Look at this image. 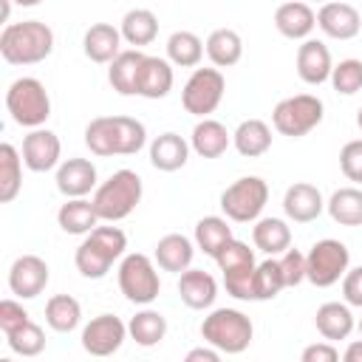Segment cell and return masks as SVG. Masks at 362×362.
I'll return each instance as SVG.
<instances>
[{"mask_svg": "<svg viewBox=\"0 0 362 362\" xmlns=\"http://www.w3.org/2000/svg\"><path fill=\"white\" fill-rule=\"evenodd\" d=\"M147 54L127 48L107 65V82L119 96H139V71Z\"/></svg>", "mask_w": 362, "mask_h": 362, "instance_id": "obj_23", "label": "cell"}, {"mask_svg": "<svg viewBox=\"0 0 362 362\" xmlns=\"http://www.w3.org/2000/svg\"><path fill=\"white\" fill-rule=\"evenodd\" d=\"M300 362H339V351L334 342H311L303 348Z\"/></svg>", "mask_w": 362, "mask_h": 362, "instance_id": "obj_49", "label": "cell"}, {"mask_svg": "<svg viewBox=\"0 0 362 362\" xmlns=\"http://www.w3.org/2000/svg\"><path fill=\"white\" fill-rule=\"evenodd\" d=\"M6 342H8V348H11L14 354H20V356H37V354H42V348H45V331H42L37 322H28V325L17 328L14 334H8Z\"/></svg>", "mask_w": 362, "mask_h": 362, "instance_id": "obj_43", "label": "cell"}, {"mask_svg": "<svg viewBox=\"0 0 362 362\" xmlns=\"http://www.w3.org/2000/svg\"><path fill=\"white\" fill-rule=\"evenodd\" d=\"M119 31H122V40L139 51L141 45H150L158 37V17L150 8H130L122 17Z\"/></svg>", "mask_w": 362, "mask_h": 362, "instance_id": "obj_31", "label": "cell"}, {"mask_svg": "<svg viewBox=\"0 0 362 362\" xmlns=\"http://www.w3.org/2000/svg\"><path fill=\"white\" fill-rule=\"evenodd\" d=\"M331 221L339 226H362V187H339L325 201Z\"/></svg>", "mask_w": 362, "mask_h": 362, "instance_id": "obj_32", "label": "cell"}, {"mask_svg": "<svg viewBox=\"0 0 362 362\" xmlns=\"http://www.w3.org/2000/svg\"><path fill=\"white\" fill-rule=\"evenodd\" d=\"M328 82H331L334 90L342 93V96L359 93V90H362V59H354V57H351V59H339V62L334 65Z\"/></svg>", "mask_w": 362, "mask_h": 362, "instance_id": "obj_41", "label": "cell"}, {"mask_svg": "<svg viewBox=\"0 0 362 362\" xmlns=\"http://www.w3.org/2000/svg\"><path fill=\"white\" fill-rule=\"evenodd\" d=\"M23 189V156L14 144H0V201L11 204Z\"/></svg>", "mask_w": 362, "mask_h": 362, "instance_id": "obj_34", "label": "cell"}, {"mask_svg": "<svg viewBox=\"0 0 362 362\" xmlns=\"http://www.w3.org/2000/svg\"><path fill=\"white\" fill-rule=\"evenodd\" d=\"M82 51L90 62L110 65L122 54V31L110 23H93L82 37Z\"/></svg>", "mask_w": 362, "mask_h": 362, "instance_id": "obj_21", "label": "cell"}, {"mask_svg": "<svg viewBox=\"0 0 362 362\" xmlns=\"http://www.w3.org/2000/svg\"><path fill=\"white\" fill-rule=\"evenodd\" d=\"M51 277L48 263L40 255H20L8 269V288L20 300H31L45 291Z\"/></svg>", "mask_w": 362, "mask_h": 362, "instance_id": "obj_13", "label": "cell"}, {"mask_svg": "<svg viewBox=\"0 0 362 362\" xmlns=\"http://www.w3.org/2000/svg\"><path fill=\"white\" fill-rule=\"evenodd\" d=\"M339 170L354 187H362V139H351L339 150Z\"/></svg>", "mask_w": 362, "mask_h": 362, "instance_id": "obj_44", "label": "cell"}, {"mask_svg": "<svg viewBox=\"0 0 362 362\" xmlns=\"http://www.w3.org/2000/svg\"><path fill=\"white\" fill-rule=\"evenodd\" d=\"M116 277H119V291L136 305H150L161 291L158 266H156L153 257H147L141 252L124 255L122 263H119Z\"/></svg>", "mask_w": 362, "mask_h": 362, "instance_id": "obj_8", "label": "cell"}, {"mask_svg": "<svg viewBox=\"0 0 362 362\" xmlns=\"http://www.w3.org/2000/svg\"><path fill=\"white\" fill-rule=\"evenodd\" d=\"M175 74L170 59L164 57H144L141 71H139V96L144 99H164L173 90Z\"/></svg>", "mask_w": 362, "mask_h": 362, "instance_id": "obj_25", "label": "cell"}, {"mask_svg": "<svg viewBox=\"0 0 362 362\" xmlns=\"http://www.w3.org/2000/svg\"><path fill=\"white\" fill-rule=\"evenodd\" d=\"M57 223L68 235H90L99 226V215L93 209V201H88V198H68L59 206V212H57Z\"/></svg>", "mask_w": 362, "mask_h": 362, "instance_id": "obj_30", "label": "cell"}, {"mask_svg": "<svg viewBox=\"0 0 362 362\" xmlns=\"http://www.w3.org/2000/svg\"><path fill=\"white\" fill-rule=\"evenodd\" d=\"M54 51V31L42 20L6 23L0 31V57L8 65H37Z\"/></svg>", "mask_w": 362, "mask_h": 362, "instance_id": "obj_1", "label": "cell"}, {"mask_svg": "<svg viewBox=\"0 0 362 362\" xmlns=\"http://www.w3.org/2000/svg\"><path fill=\"white\" fill-rule=\"evenodd\" d=\"M127 334H130V339H133L136 345L153 348V345H158V342L167 337V320H164V314L156 311V308H141V311H136V314L130 317Z\"/></svg>", "mask_w": 362, "mask_h": 362, "instance_id": "obj_33", "label": "cell"}, {"mask_svg": "<svg viewBox=\"0 0 362 362\" xmlns=\"http://www.w3.org/2000/svg\"><path fill=\"white\" fill-rule=\"evenodd\" d=\"M85 147L93 156H116V124L113 116H96L85 124Z\"/></svg>", "mask_w": 362, "mask_h": 362, "instance_id": "obj_38", "label": "cell"}, {"mask_svg": "<svg viewBox=\"0 0 362 362\" xmlns=\"http://www.w3.org/2000/svg\"><path fill=\"white\" fill-rule=\"evenodd\" d=\"M113 124H116V156H136L147 144L144 122L133 116H113Z\"/></svg>", "mask_w": 362, "mask_h": 362, "instance_id": "obj_39", "label": "cell"}, {"mask_svg": "<svg viewBox=\"0 0 362 362\" xmlns=\"http://www.w3.org/2000/svg\"><path fill=\"white\" fill-rule=\"evenodd\" d=\"M269 201V184L260 175H243L232 181L221 192V209L226 221L235 223H252L260 221V212Z\"/></svg>", "mask_w": 362, "mask_h": 362, "instance_id": "obj_7", "label": "cell"}, {"mask_svg": "<svg viewBox=\"0 0 362 362\" xmlns=\"http://www.w3.org/2000/svg\"><path fill=\"white\" fill-rule=\"evenodd\" d=\"M317 25V11L308 3L291 0V3H280L274 8V28L286 37V40H311V31Z\"/></svg>", "mask_w": 362, "mask_h": 362, "instance_id": "obj_18", "label": "cell"}, {"mask_svg": "<svg viewBox=\"0 0 362 362\" xmlns=\"http://www.w3.org/2000/svg\"><path fill=\"white\" fill-rule=\"evenodd\" d=\"M201 337L221 354H243L252 345L255 325L238 308H212L201 322Z\"/></svg>", "mask_w": 362, "mask_h": 362, "instance_id": "obj_4", "label": "cell"}, {"mask_svg": "<svg viewBox=\"0 0 362 362\" xmlns=\"http://www.w3.org/2000/svg\"><path fill=\"white\" fill-rule=\"evenodd\" d=\"M232 144L243 158H257L272 147V127L263 119H243L232 133Z\"/></svg>", "mask_w": 362, "mask_h": 362, "instance_id": "obj_29", "label": "cell"}, {"mask_svg": "<svg viewBox=\"0 0 362 362\" xmlns=\"http://www.w3.org/2000/svg\"><path fill=\"white\" fill-rule=\"evenodd\" d=\"M348 266H351L348 246L342 240L322 238L305 255V280L317 288H328L348 274Z\"/></svg>", "mask_w": 362, "mask_h": 362, "instance_id": "obj_9", "label": "cell"}, {"mask_svg": "<svg viewBox=\"0 0 362 362\" xmlns=\"http://www.w3.org/2000/svg\"><path fill=\"white\" fill-rule=\"evenodd\" d=\"M356 328H359V334H362V320H359V322H356Z\"/></svg>", "mask_w": 362, "mask_h": 362, "instance_id": "obj_53", "label": "cell"}, {"mask_svg": "<svg viewBox=\"0 0 362 362\" xmlns=\"http://www.w3.org/2000/svg\"><path fill=\"white\" fill-rule=\"evenodd\" d=\"M178 297L192 311L212 308V303L218 297V283L204 269H187L184 274H178Z\"/></svg>", "mask_w": 362, "mask_h": 362, "instance_id": "obj_20", "label": "cell"}, {"mask_svg": "<svg viewBox=\"0 0 362 362\" xmlns=\"http://www.w3.org/2000/svg\"><path fill=\"white\" fill-rule=\"evenodd\" d=\"M189 150L192 147L184 136L167 130L150 141V164L161 173H175L189 161Z\"/></svg>", "mask_w": 362, "mask_h": 362, "instance_id": "obj_22", "label": "cell"}, {"mask_svg": "<svg viewBox=\"0 0 362 362\" xmlns=\"http://www.w3.org/2000/svg\"><path fill=\"white\" fill-rule=\"evenodd\" d=\"M124 249H127V235L119 226H96L76 246L74 255L76 272L88 280H102L110 272V266L119 257H124Z\"/></svg>", "mask_w": 362, "mask_h": 362, "instance_id": "obj_2", "label": "cell"}, {"mask_svg": "<svg viewBox=\"0 0 362 362\" xmlns=\"http://www.w3.org/2000/svg\"><path fill=\"white\" fill-rule=\"evenodd\" d=\"M317 25L331 40H354L362 31V14L351 3H325L317 11Z\"/></svg>", "mask_w": 362, "mask_h": 362, "instance_id": "obj_16", "label": "cell"}, {"mask_svg": "<svg viewBox=\"0 0 362 362\" xmlns=\"http://www.w3.org/2000/svg\"><path fill=\"white\" fill-rule=\"evenodd\" d=\"M322 209H325L322 192L308 181L291 184L286 189V195H283V212L294 223H311V221H317L322 215Z\"/></svg>", "mask_w": 362, "mask_h": 362, "instance_id": "obj_17", "label": "cell"}, {"mask_svg": "<svg viewBox=\"0 0 362 362\" xmlns=\"http://www.w3.org/2000/svg\"><path fill=\"white\" fill-rule=\"evenodd\" d=\"M127 337V325L116 314H99L82 328V348L90 356H113Z\"/></svg>", "mask_w": 362, "mask_h": 362, "instance_id": "obj_11", "label": "cell"}, {"mask_svg": "<svg viewBox=\"0 0 362 362\" xmlns=\"http://www.w3.org/2000/svg\"><path fill=\"white\" fill-rule=\"evenodd\" d=\"M342 362H362V339L348 342V348L342 354Z\"/></svg>", "mask_w": 362, "mask_h": 362, "instance_id": "obj_51", "label": "cell"}, {"mask_svg": "<svg viewBox=\"0 0 362 362\" xmlns=\"http://www.w3.org/2000/svg\"><path fill=\"white\" fill-rule=\"evenodd\" d=\"M184 362H223L221 359V351L209 348V345H198V348H189Z\"/></svg>", "mask_w": 362, "mask_h": 362, "instance_id": "obj_50", "label": "cell"}, {"mask_svg": "<svg viewBox=\"0 0 362 362\" xmlns=\"http://www.w3.org/2000/svg\"><path fill=\"white\" fill-rule=\"evenodd\" d=\"M167 59L178 68H198L204 59V40L192 31H173L167 37Z\"/></svg>", "mask_w": 362, "mask_h": 362, "instance_id": "obj_37", "label": "cell"}, {"mask_svg": "<svg viewBox=\"0 0 362 362\" xmlns=\"http://www.w3.org/2000/svg\"><path fill=\"white\" fill-rule=\"evenodd\" d=\"M6 110L20 127L40 130L51 116V96L37 76H20L6 90Z\"/></svg>", "mask_w": 362, "mask_h": 362, "instance_id": "obj_5", "label": "cell"}, {"mask_svg": "<svg viewBox=\"0 0 362 362\" xmlns=\"http://www.w3.org/2000/svg\"><path fill=\"white\" fill-rule=\"evenodd\" d=\"M204 51L209 57V62L221 71V68H232L240 62L243 57V40L235 28H215L206 42H204Z\"/></svg>", "mask_w": 362, "mask_h": 362, "instance_id": "obj_28", "label": "cell"}, {"mask_svg": "<svg viewBox=\"0 0 362 362\" xmlns=\"http://www.w3.org/2000/svg\"><path fill=\"white\" fill-rule=\"evenodd\" d=\"M192 257H195V243L181 232L164 235L153 252L156 266L161 272H175V274H184L187 269H192Z\"/></svg>", "mask_w": 362, "mask_h": 362, "instance_id": "obj_19", "label": "cell"}, {"mask_svg": "<svg viewBox=\"0 0 362 362\" xmlns=\"http://www.w3.org/2000/svg\"><path fill=\"white\" fill-rule=\"evenodd\" d=\"M356 127H359V130H362V107H359V110H356Z\"/></svg>", "mask_w": 362, "mask_h": 362, "instance_id": "obj_52", "label": "cell"}, {"mask_svg": "<svg viewBox=\"0 0 362 362\" xmlns=\"http://www.w3.org/2000/svg\"><path fill=\"white\" fill-rule=\"evenodd\" d=\"M31 322V317H28V311L23 308V303H17V300H3L0 303V331L8 337V334H14L17 328H23V325H28Z\"/></svg>", "mask_w": 362, "mask_h": 362, "instance_id": "obj_47", "label": "cell"}, {"mask_svg": "<svg viewBox=\"0 0 362 362\" xmlns=\"http://www.w3.org/2000/svg\"><path fill=\"white\" fill-rule=\"evenodd\" d=\"M229 240H232V226H229L226 218H221V215H204L195 223V249H201L204 255L215 257Z\"/></svg>", "mask_w": 362, "mask_h": 362, "instance_id": "obj_35", "label": "cell"}, {"mask_svg": "<svg viewBox=\"0 0 362 362\" xmlns=\"http://www.w3.org/2000/svg\"><path fill=\"white\" fill-rule=\"evenodd\" d=\"M223 288L235 300H255V269H238L223 274Z\"/></svg>", "mask_w": 362, "mask_h": 362, "instance_id": "obj_45", "label": "cell"}, {"mask_svg": "<svg viewBox=\"0 0 362 362\" xmlns=\"http://www.w3.org/2000/svg\"><path fill=\"white\" fill-rule=\"evenodd\" d=\"M297 76L305 82V85H322L331 79V71H334V59H331V51L322 40H305L297 45Z\"/></svg>", "mask_w": 362, "mask_h": 362, "instance_id": "obj_14", "label": "cell"}, {"mask_svg": "<svg viewBox=\"0 0 362 362\" xmlns=\"http://www.w3.org/2000/svg\"><path fill=\"white\" fill-rule=\"evenodd\" d=\"M283 288H286V280L277 257H266L263 263L255 266V303L274 300Z\"/></svg>", "mask_w": 362, "mask_h": 362, "instance_id": "obj_40", "label": "cell"}, {"mask_svg": "<svg viewBox=\"0 0 362 362\" xmlns=\"http://www.w3.org/2000/svg\"><path fill=\"white\" fill-rule=\"evenodd\" d=\"M277 260H280V269H283L286 288H294V286H300L305 280V255L300 249H288Z\"/></svg>", "mask_w": 362, "mask_h": 362, "instance_id": "obj_46", "label": "cell"}, {"mask_svg": "<svg viewBox=\"0 0 362 362\" xmlns=\"http://www.w3.org/2000/svg\"><path fill=\"white\" fill-rule=\"evenodd\" d=\"M0 362H14V359H8V356H6V359H0Z\"/></svg>", "mask_w": 362, "mask_h": 362, "instance_id": "obj_54", "label": "cell"}, {"mask_svg": "<svg viewBox=\"0 0 362 362\" xmlns=\"http://www.w3.org/2000/svg\"><path fill=\"white\" fill-rule=\"evenodd\" d=\"M226 93V79L218 68H195L181 90V105L187 113L198 119H209V113L218 110Z\"/></svg>", "mask_w": 362, "mask_h": 362, "instance_id": "obj_10", "label": "cell"}, {"mask_svg": "<svg viewBox=\"0 0 362 362\" xmlns=\"http://www.w3.org/2000/svg\"><path fill=\"white\" fill-rule=\"evenodd\" d=\"M232 144V133L226 130V124H221L218 119H201L192 127L189 136V147L201 156V158H218L226 153V147Z\"/></svg>", "mask_w": 362, "mask_h": 362, "instance_id": "obj_26", "label": "cell"}, {"mask_svg": "<svg viewBox=\"0 0 362 362\" xmlns=\"http://www.w3.org/2000/svg\"><path fill=\"white\" fill-rule=\"evenodd\" d=\"M45 322L57 334H71L82 322V305L71 294H54L45 303Z\"/></svg>", "mask_w": 362, "mask_h": 362, "instance_id": "obj_36", "label": "cell"}, {"mask_svg": "<svg viewBox=\"0 0 362 362\" xmlns=\"http://www.w3.org/2000/svg\"><path fill=\"white\" fill-rule=\"evenodd\" d=\"M314 325L325 342H339L348 339L351 331L356 328V320L351 314V305L345 303H322L314 314Z\"/></svg>", "mask_w": 362, "mask_h": 362, "instance_id": "obj_24", "label": "cell"}, {"mask_svg": "<svg viewBox=\"0 0 362 362\" xmlns=\"http://www.w3.org/2000/svg\"><path fill=\"white\" fill-rule=\"evenodd\" d=\"M342 297H345V305L362 308V266L348 269V274L342 277Z\"/></svg>", "mask_w": 362, "mask_h": 362, "instance_id": "obj_48", "label": "cell"}, {"mask_svg": "<svg viewBox=\"0 0 362 362\" xmlns=\"http://www.w3.org/2000/svg\"><path fill=\"white\" fill-rule=\"evenodd\" d=\"M215 263L218 269L226 274V272H238V269H255V249H249L243 240L232 238L218 255H215Z\"/></svg>", "mask_w": 362, "mask_h": 362, "instance_id": "obj_42", "label": "cell"}, {"mask_svg": "<svg viewBox=\"0 0 362 362\" xmlns=\"http://www.w3.org/2000/svg\"><path fill=\"white\" fill-rule=\"evenodd\" d=\"M252 243L269 257L283 255L291 249V226L283 218H260L252 226Z\"/></svg>", "mask_w": 362, "mask_h": 362, "instance_id": "obj_27", "label": "cell"}, {"mask_svg": "<svg viewBox=\"0 0 362 362\" xmlns=\"http://www.w3.org/2000/svg\"><path fill=\"white\" fill-rule=\"evenodd\" d=\"M96 164L90 158H65L57 167V189L68 198H85L88 192H96Z\"/></svg>", "mask_w": 362, "mask_h": 362, "instance_id": "obj_15", "label": "cell"}, {"mask_svg": "<svg viewBox=\"0 0 362 362\" xmlns=\"http://www.w3.org/2000/svg\"><path fill=\"white\" fill-rule=\"evenodd\" d=\"M325 116V105L320 96L314 93H294V96H286L274 105L272 110V124L280 136H288V139H300L305 133H311Z\"/></svg>", "mask_w": 362, "mask_h": 362, "instance_id": "obj_6", "label": "cell"}, {"mask_svg": "<svg viewBox=\"0 0 362 362\" xmlns=\"http://www.w3.org/2000/svg\"><path fill=\"white\" fill-rule=\"evenodd\" d=\"M141 195H144V184L139 173L124 167V170H116L107 181H102L90 201H93L99 221L116 223V221H124L141 204Z\"/></svg>", "mask_w": 362, "mask_h": 362, "instance_id": "obj_3", "label": "cell"}, {"mask_svg": "<svg viewBox=\"0 0 362 362\" xmlns=\"http://www.w3.org/2000/svg\"><path fill=\"white\" fill-rule=\"evenodd\" d=\"M23 164L31 173H48L54 167H59L62 161V141L54 130L40 127V130H28V136H23Z\"/></svg>", "mask_w": 362, "mask_h": 362, "instance_id": "obj_12", "label": "cell"}]
</instances>
